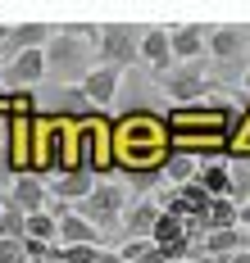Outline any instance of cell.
I'll use <instances>...</instances> for the list:
<instances>
[{"instance_id": "cell-1", "label": "cell", "mask_w": 250, "mask_h": 263, "mask_svg": "<svg viewBox=\"0 0 250 263\" xmlns=\"http://www.w3.org/2000/svg\"><path fill=\"white\" fill-rule=\"evenodd\" d=\"M168 159V132L159 123V114L150 109H132L118 123H110V163L123 168L132 186H150L159 177Z\"/></svg>"}, {"instance_id": "cell-2", "label": "cell", "mask_w": 250, "mask_h": 263, "mask_svg": "<svg viewBox=\"0 0 250 263\" xmlns=\"http://www.w3.org/2000/svg\"><path fill=\"white\" fill-rule=\"evenodd\" d=\"M41 59H46V73H55V82L64 86H82V78L91 73V46H82L64 27L50 32V41L41 46Z\"/></svg>"}, {"instance_id": "cell-3", "label": "cell", "mask_w": 250, "mask_h": 263, "mask_svg": "<svg viewBox=\"0 0 250 263\" xmlns=\"http://www.w3.org/2000/svg\"><path fill=\"white\" fill-rule=\"evenodd\" d=\"M123 209H128V195H123V186H114V182H96V191L73 204V213L82 218L86 227H96V232H114L123 222Z\"/></svg>"}, {"instance_id": "cell-4", "label": "cell", "mask_w": 250, "mask_h": 263, "mask_svg": "<svg viewBox=\"0 0 250 263\" xmlns=\"http://www.w3.org/2000/svg\"><path fill=\"white\" fill-rule=\"evenodd\" d=\"M141 32H146L141 23H100V46H96L100 64L118 68V73L128 64H137L141 59Z\"/></svg>"}, {"instance_id": "cell-5", "label": "cell", "mask_w": 250, "mask_h": 263, "mask_svg": "<svg viewBox=\"0 0 250 263\" xmlns=\"http://www.w3.org/2000/svg\"><path fill=\"white\" fill-rule=\"evenodd\" d=\"M155 78H159V86H164L177 105H195V100H200V91L209 86V78H205V68H200V64H168L164 73H155Z\"/></svg>"}, {"instance_id": "cell-6", "label": "cell", "mask_w": 250, "mask_h": 263, "mask_svg": "<svg viewBox=\"0 0 250 263\" xmlns=\"http://www.w3.org/2000/svg\"><path fill=\"white\" fill-rule=\"evenodd\" d=\"M118 86H123V73L100 64V68H91V73L82 78V86H78V91H82V100H86L91 109H105V105H114Z\"/></svg>"}, {"instance_id": "cell-7", "label": "cell", "mask_w": 250, "mask_h": 263, "mask_svg": "<svg viewBox=\"0 0 250 263\" xmlns=\"http://www.w3.org/2000/svg\"><path fill=\"white\" fill-rule=\"evenodd\" d=\"M205 32H209V27H200V23L168 27V54H173V64H200V54H205Z\"/></svg>"}, {"instance_id": "cell-8", "label": "cell", "mask_w": 250, "mask_h": 263, "mask_svg": "<svg viewBox=\"0 0 250 263\" xmlns=\"http://www.w3.org/2000/svg\"><path fill=\"white\" fill-rule=\"evenodd\" d=\"M205 50L214 54V59H237V54H246L250 50V27H232V23H223V27H209L205 32Z\"/></svg>"}, {"instance_id": "cell-9", "label": "cell", "mask_w": 250, "mask_h": 263, "mask_svg": "<svg viewBox=\"0 0 250 263\" xmlns=\"http://www.w3.org/2000/svg\"><path fill=\"white\" fill-rule=\"evenodd\" d=\"M50 32H55V27H50V23H19V27H9V36L0 41V50H5V64H9L14 54L41 50V46L50 41Z\"/></svg>"}, {"instance_id": "cell-10", "label": "cell", "mask_w": 250, "mask_h": 263, "mask_svg": "<svg viewBox=\"0 0 250 263\" xmlns=\"http://www.w3.org/2000/svg\"><path fill=\"white\" fill-rule=\"evenodd\" d=\"M96 191V177H82V173H59V177H50V186H46V200H55V204H78V200H86Z\"/></svg>"}, {"instance_id": "cell-11", "label": "cell", "mask_w": 250, "mask_h": 263, "mask_svg": "<svg viewBox=\"0 0 250 263\" xmlns=\"http://www.w3.org/2000/svg\"><path fill=\"white\" fill-rule=\"evenodd\" d=\"M9 209H19L23 218H32V213L46 209V182H37V177H14V191H9V200H5Z\"/></svg>"}, {"instance_id": "cell-12", "label": "cell", "mask_w": 250, "mask_h": 263, "mask_svg": "<svg viewBox=\"0 0 250 263\" xmlns=\"http://www.w3.org/2000/svg\"><path fill=\"white\" fill-rule=\"evenodd\" d=\"M155 218H159V204L146 195V200H137L132 209H123V232H128V240H150V227H155Z\"/></svg>"}, {"instance_id": "cell-13", "label": "cell", "mask_w": 250, "mask_h": 263, "mask_svg": "<svg viewBox=\"0 0 250 263\" xmlns=\"http://www.w3.org/2000/svg\"><path fill=\"white\" fill-rule=\"evenodd\" d=\"M55 240H59V245H100V232L86 227L82 218L68 209V213H59V218H55Z\"/></svg>"}, {"instance_id": "cell-14", "label": "cell", "mask_w": 250, "mask_h": 263, "mask_svg": "<svg viewBox=\"0 0 250 263\" xmlns=\"http://www.w3.org/2000/svg\"><path fill=\"white\" fill-rule=\"evenodd\" d=\"M195 186H200L209 200H227V186H232V168H227L223 159H214V163H200V168H195Z\"/></svg>"}, {"instance_id": "cell-15", "label": "cell", "mask_w": 250, "mask_h": 263, "mask_svg": "<svg viewBox=\"0 0 250 263\" xmlns=\"http://www.w3.org/2000/svg\"><path fill=\"white\" fill-rule=\"evenodd\" d=\"M141 59L155 73H164L168 64H173V54H168V27H146L141 32Z\"/></svg>"}, {"instance_id": "cell-16", "label": "cell", "mask_w": 250, "mask_h": 263, "mask_svg": "<svg viewBox=\"0 0 250 263\" xmlns=\"http://www.w3.org/2000/svg\"><path fill=\"white\" fill-rule=\"evenodd\" d=\"M237 250H246V232H241V227L209 232V236L200 240V254H214V259H227V254H237Z\"/></svg>"}, {"instance_id": "cell-17", "label": "cell", "mask_w": 250, "mask_h": 263, "mask_svg": "<svg viewBox=\"0 0 250 263\" xmlns=\"http://www.w3.org/2000/svg\"><path fill=\"white\" fill-rule=\"evenodd\" d=\"M200 227H205V236L209 232H227V227H237V204L232 200H209V209L200 218Z\"/></svg>"}, {"instance_id": "cell-18", "label": "cell", "mask_w": 250, "mask_h": 263, "mask_svg": "<svg viewBox=\"0 0 250 263\" xmlns=\"http://www.w3.org/2000/svg\"><path fill=\"white\" fill-rule=\"evenodd\" d=\"M195 168H200V163H195L191 155H173V150H168L164 168H159V177H168V182H173V191H177V186L195 182Z\"/></svg>"}, {"instance_id": "cell-19", "label": "cell", "mask_w": 250, "mask_h": 263, "mask_svg": "<svg viewBox=\"0 0 250 263\" xmlns=\"http://www.w3.org/2000/svg\"><path fill=\"white\" fill-rule=\"evenodd\" d=\"M23 236H28V240H41V245H50V240H55V213L41 209V213H32V218H23Z\"/></svg>"}, {"instance_id": "cell-20", "label": "cell", "mask_w": 250, "mask_h": 263, "mask_svg": "<svg viewBox=\"0 0 250 263\" xmlns=\"http://www.w3.org/2000/svg\"><path fill=\"white\" fill-rule=\"evenodd\" d=\"M0 240H23V213L0 204Z\"/></svg>"}, {"instance_id": "cell-21", "label": "cell", "mask_w": 250, "mask_h": 263, "mask_svg": "<svg viewBox=\"0 0 250 263\" xmlns=\"http://www.w3.org/2000/svg\"><path fill=\"white\" fill-rule=\"evenodd\" d=\"M59 250V263H96V254L105 245H55Z\"/></svg>"}, {"instance_id": "cell-22", "label": "cell", "mask_w": 250, "mask_h": 263, "mask_svg": "<svg viewBox=\"0 0 250 263\" xmlns=\"http://www.w3.org/2000/svg\"><path fill=\"white\" fill-rule=\"evenodd\" d=\"M9 132H14V114L0 109V168L9 163Z\"/></svg>"}, {"instance_id": "cell-23", "label": "cell", "mask_w": 250, "mask_h": 263, "mask_svg": "<svg viewBox=\"0 0 250 263\" xmlns=\"http://www.w3.org/2000/svg\"><path fill=\"white\" fill-rule=\"evenodd\" d=\"M237 227H241V232H250V200H241V204H237Z\"/></svg>"}, {"instance_id": "cell-24", "label": "cell", "mask_w": 250, "mask_h": 263, "mask_svg": "<svg viewBox=\"0 0 250 263\" xmlns=\"http://www.w3.org/2000/svg\"><path fill=\"white\" fill-rule=\"evenodd\" d=\"M96 263H123V259H118L114 250H100V254H96Z\"/></svg>"}, {"instance_id": "cell-25", "label": "cell", "mask_w": 250, "mask_h": 263, "mask_svg": "<svg viewBox=\"0 0 250 263\" xmlns=\"http://www.w3.org/2000/svg\"><path fill=\"white\" fill-rule=\"evenodd\" d=\"M187 263H219V259H214V254H200V250H191V259H187Z\"/></svg>"}, {"instance_id": "cell-26", "label": "cell", "mask_w": 250, "mask_h": 263, "mask_svg": "<svg viewBox=\"0 0 250 263\" xmlns=\"http://www.w3.org/2000/svg\"><path fill=\"white\" fill-rule=\"evenodd\" d=\"M5 36H9V27H5V23H0V41H5Z\"/></svg>"}, {"instance_id": "cell-27", "label": "cell", "mask_w": 250, "mask_h": 263, "mask_svg": "<svg viewBox=\"0 0 250 263\" xmlns=\"http://www.w3.org/2000/svg\"><path fill=\"white\" fill-rule=\"evenodd\" d=\"M241 82H246V91H250V68H246V78H241Z\"/></svg>"}, {"instance_id": "cell-28", "label": "cell", "mask_w": 250, "mask_h": 263, "mask_svg": "<svg viewBox=\"0 0 250 263\" xmlns=\"http://www.w3.org/2000/svg\"><path fill=\"white\" fill-rule=\"evenodd\" d=\"M246 254H250V232H246Z\"/></svg>"}]
</instances>
